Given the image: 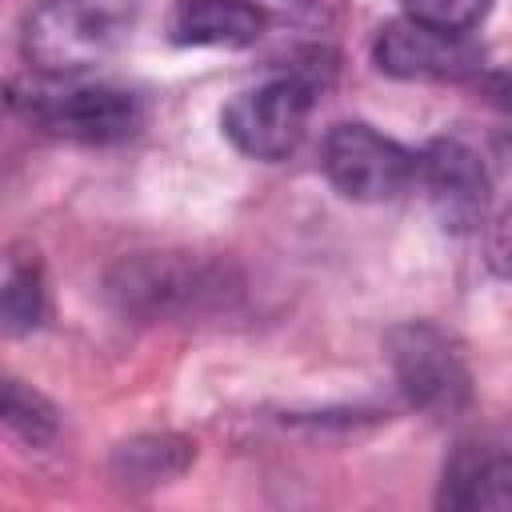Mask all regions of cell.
<instances>
[{"label": "cell", "instance_id": "6da1fadb", "mask_svg": "<svg viewBox=\"0 0 512 512\" xmlns=\"http://www.w3.org/2000/svg\"><path fill=\"white\" fill-rule=\"evenodd\" d=\"M132 20V0H40L24 20V60L52 80H76L124 48Z\"/></svg>", "mask_w": 512, "mask_h": 512}, {"label": "cell", "instance_id": "7a4b0ae2", "mask_svg": "<svg viewBox=\"0 0 512 512\" xmlns=\"http://www.w3.org/2000/svg\"><path fill=\"white\" fill-rule=\"evenodd\" d=\"M312 104H316V68H292L284 76L236 92L220 108V128L236 152L276 164L300 148Z\"/></svg>", "mask_w": 512, "mask_h": 512}, {"label": "cell", "instance_id": "3957f363", "mask_svg": "<svg viewBox=\"0 0 512 512\" xmlns=\"http://www.w3.org/2000/svg\"><path fill=\"white\" fill-rule=\"evenodd\" d=\"M388 368L412 408L452 420L472 404V372L460 344L432 320H404L384 336Z\"/></svg>", "mask_w": 512, "mask_h": 512}, {"label": "cell", "instance_id": "277c9868", "mask_svg": "<svg viewBox=\"0 0 512 512\" xmlns=\"http://www.w3.org/2000/svg\"><path fill=\"white\" fill-rule=\"evenodd\" d=\"M108 292L124 312L156 320L220 300L228 292V280L224 268L204 264L188 252H140V256H124L108 272Z\"/></svg>", "mask_w": 512, "mask_h": 512}, {"label": "cell", "instance_id": "5b68a950", "mask_svg": "<svg viewBox=\"0 0 512 512\" xmlns=\"http://www.w3.org/2000/svg\"><path fill=\"white\" fill-rule=\"evenodd\" d=\"M320 168L328 184L356 204L396 200L416 180V156L364 120H340L328 128Z\"/></svg>", "mask_w": 512, "mask_h": 512}, {"label": "cell", "instance_id": "8992f818", "mask_svg": "<svg viewBox=\"0 0 512 512\" xmlns=\"http://www.w3.org/2000/svg\"><path fill=\"white\" fill-rule=\"evenodd\" d=\"M12 104L24 108L28 120H36L44 132L80 144H120L136 136L144 124V100L128 88H108V84L28 92V96H12Z\"/></svg>", "mask_w": 512, "mask_h": 512}, {"label": "cell", "instance_id": "52a82bcc", "mask_svg": "<svg viewBox=\"0 0 512 512\" xmlns=\"http://www.w3.org/2000/svg\"><path fill=\"white\" fill-rule=\"evenodd\" d=\"M416 180H420L444 232L464 236L484 220L492 180H488V168L472 144H464L456 136L428 140L424 152L416 156Z\"/></svg>", "mask_w": 512, "mask_h": 512}, {"label": "cell", "instance_id": "ba28073f", "mask_svg": "<svg viewBox=\"0 0 512 512\" xmlns=\"http://www.w3.org/2000/svg\"><path fill=\"white\" fill-rule=\"evenodd\" d=\"M372 60L392 80H464L480 68V52L468 36L428 28L412 16L388 20L376 32Z\"/></svg>", "mask_w": 512, "mask_h": 512}, {"label": "cell", "instance_id": "9c48e42d", "mask_svg": "<svg viewBox=\"0 0 512 512\" xmlns=\"http://www.w3.org/2000/svg\"><path fill=\"white\" fill-rule=\"evenodd\" d=\"M436 504L456 512L512 508V452L484 440H460L444 460Z\"/></svg>", "mask_w": 512, "mask_h": 512}, {"label": "cell", "instance_id": "30bf717a", "mask_svg": "<svg viewBox=\"0 0 512 512\" xmlns=\"http://www.w3.org/2000/svg\"><path fill=\"white\" fill-rule=\"evenodd\" d=\"M264 28L268 12L252 0H176L168 16V36L184 48H248Z\"/></svg>", "mask_w": 512, "mask_h": 512}, {"label": "cell", "instance_id": "8fae6325", "mask_svg": "<svg viewBox=\"0 0 512 512\" xmlns=\"http://www.w3.org/2000/svg\"><path fill=\"white\" fill-rule=\"evenodd\" d=\"M196 460V444L180 432H144L112 448V476L128 488H160L184 476Z\"/></svg>", "mask_w": 512, "mask_h": 512}, {"label": "cell", "instance_id": "7c38bea8", "mask_svg": "<svg viewBox=\"0 0 512 512\" xmlns=\"http://www.w3.org/2000/svg\"><path fill=\"white\" fill-rule=\"evenodd\" d=\"M48 312V292H44V272L28 256H12L4 268V288H0V320L8 336H28L44 324Z\"/></svg>", "mask_w": 512, "mask_h": 512}, {"label": "cell", "instance_id": "4fadbf2b", "mask_svg": "<svg viewBox=\"0 0 512 512\" xmlns=\"http://www.w3.org/2000/svg\"><path fill=\"white\" fill-rule=\"evenodd\" d=\"M0 416H4V428H8L16 440L32 444V448L52 444L56 432H60V416H56L52 400L40 396L36 388H28V384L16 380V376L4 380V404H0Z\"/></svg>", "mask_w": 512, "mask_h": 512}, {"label": "cell", "instance_id": "5bb4252c", "mask_svg": "<svg viewBox=\"0 0 512 512\" xmlns=\"http://www.w3.org/2000/svg\"><path fill=\"white\" fill-rule=\"evenodd\" d=\"M404 16L440 28V32H460L468 36L492 8V0H400Z\"/></svg>", "mask_w": 512, "mask_h": 512}, {"label": "cell", "instance_id": "9a60e30c", "mask_svg": "<svg viewBox=\"0 0 512 512\" xmlns=\"http://www.w3.org/2000/svg\"><path fill=\"white\" fill-rule=\"evenodd\" d=\"M484 248H488V264H492V272L504 276V280H512V204L500 208V212L492 216Z\"/></svg>", "mask_w": 512, "mask_h": 512}]
</instances>
